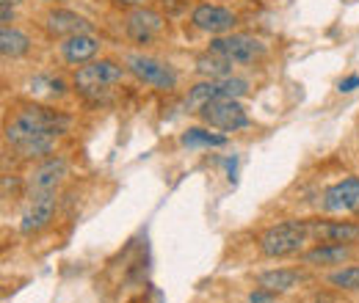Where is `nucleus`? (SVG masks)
<instances>
[{
	"label": "nucleus",
	"mask_w": 359,
	"mask_h": 303,
	"mask_svg": "<svg viewBox=\"0 0 359 303\" xmlns=\"http://www.w3.org/2000/svg\"><path fill=\"white\" fill-rule=\"evenodd\" d=\"M69 127V119L58 111H50V108H42V105H22L11 122L6 125V143H11V149L34 135H61V132Z\"/></svg>",
	"instance_id": "nucleus-1"
},
{
	"label": "nucleus",
	"mask_w": 359,
	"mask_h": 303,
	"mask_svg": "<svg viewBox=\"0 0 359 303\" xmlns=\"http://www.w3.org/2000/svg\"><path fill=\"white\" fill-rule=\"evenodd\" d=\"M310 220H282L276 226H269L257 246H260V254L269 257V260H285V257H293V254H304V246L310 240Z\"/></svg>",
	"instance_id": "nucleus-2"
},
{
	"label": "nucleus",
	"mask_w": 359,
	"mask_h": 303,
	"mask_svg": "<svg viewBox=\"0 0 359 303\" xmlns=\"http://www.w3.org/2000/svg\"><path fill=\"white\" fill-rule=\"evenodd\" d=\"M128 75V66H122L119 61L114 58H94L89 64H83L75 78H72V86L78 88L81 94L86 97H97L100 91H108L111 86H119Z\"/></svg>",
	"instance_id": "nucleus-3"
},
{
	"label": "nucleus",
	"mask_w": 359,
	"mask_h": 303,
	"mask_svg": "<svg viewBox=\"0 0 359 303\" xmlns=\"http://www.w3.org/2000/svg\"><path fill=\"white\" fill-rule=\"evenodd\" d=\"M210 52L226 58L232 66H252L266 58L269 47L252 34H224L210 42Z\"/></svg>",
	"instance_id": "nucleus-4"
},
{
	"label": "nucleus",
	"mask_w": 359,
	"mask_h": 303,
	"mask_svg": "<svg viewBox=\"0 0 359 303\" xmlns=\"http://www.w3.org/2000/svg\"><path fill=\"white\" fill-rule=\"evenodd\" d=\"M125 66L128 72L133 75L138 83L155 88V91H175L177 88V69L161 58H152V55H141V52H133L125 58Z\"/></svg>",
	"instance_id": "nucleus-5"
},
{
	"label": "nucleus",
	"mask_w": 359,
	"mask_h": 303,
	"mask_svg": "<svg viewBox=\"0 0 359 303\" xmlns=\"http://www.w3.org/2000/svg\"><path fill=\"white\" fill-rule=\"evenodd\" d=\"M199 119L213 127V130H222V132H238L243 127H249V113L246 108L232 99V97H219V99H210L208 105H202L199 111Z\"/></svg>",
	"instance_id": "nucleus-6"
},
{
	"label": "nucleus",
	"mask_w": 359,
	"mask_h": 303,
	"mask_svg": "<svg viewBox=\"0 0 359 303\" xmlns=\"http://www.w3.org/2000/svg\"><path fill=\"white\" fill-rule=\"evenodd\" d=\"M69 171L67 160L64 157H45L39 160L28 176L22 179V188H25V196H36V193H53L58 190V185L64 182V176Z\"/></svg>",
	"instance_id": "nucleus-7"
},
{
	"label": "nucleus",
	"mask_w": 359,
	"mask_h": 303,
	"mask_svg": "<svg viewBox=\"0 0 359 303\" xmlns=\"http://www.w3.org/2000/svg\"><path fill=\"white\" fill-rule=\"evenodd\" d=\"M125 31H128V36L135 44H152L163 36L166 20L158 11H152V8L135 6L133 11L128 14V20H125Z\"/></svg>",
	"instance_id": "nucleus-8"
},
{
	"label": "nucleus",
	"mask_w": 359,
	"mask_h": 303,
	"mask_svg": "<svg viewBox=\"0 0 359 303\" xmlns=\"http://www.w3.org/2000/svg\"><path fill=\"white\" fill-rule=\"evenodd\" d=\"M55 204H58V193H36V196H28V207L20 218V232L25 237L31 234H39L45 226H50V220L55 216Z\"/></svg>",
	"instance_id": "nucleus-9"
},
{
	"label": "nucleus",
	"mask_w": 359,
	"mask_h": 303,
	"mask_svg": "<svg viewBox=\"0 0 359 303\" xmlns=\"http://www.w3.org/2000/svg\"><path fill=\"white\" fill-rule=\"evenodd\" d=\"M191 22L210 34V36H224V34H232V28L238 25V17L235 11H229L224 6H216V3H199L194 11H191Z\"/></svg>",
	"instance_id": "nucleus-10"
},
{
	"label": "nucleus",
	"mask_w": 359,
	"mask_h": 303,
	"mask_svg": "<svg viewBox=\"0 0 359 303\" xmlns=\"http://www.w3.org/2000/svg\"><path fill=\"white\" fill-rule=\"evenodd\" d=\"M323 213H359V176H346L329 185L320 196Z\"/></svg>",
	"instance_id": "nucleus-11"
},
{
	"label": "nucleus",
	"mask_w": 359,
	"mask_h": 303,
	"mask_svg": "<svg viewBox=\"0 0 359 303\" xmlns=\"http://www.w3.org/2000/svg\"><path fill=\"white\" fill-rule=\"evenodd\" d=\"M45 28L47 34L55 36V39H69V36L91 34L89 20L81 17L78 11H69V8H50L45 14Z\"/></svg>",
	"instance_id": "nucleus-12"
},
{
	"label": "nucleus",
	"mask_w": 359,
	"mask_h": 303,
	"mask_svg": "<svg viewBox=\"0 0 359 303\" xmlns=\"http://www.w3.org/2000/svg\"><path fill=\"white\" fill-rule=\"evenodd\" d=\"M310 234H313L318 243L357 246L359 223H351V220H310Z\"/></svg>",
	"instance_id": "nucleus-13"
},
{
	"label": "nucleus",
	"mask_w": 359,
	"mask_h": 303,
	"mask_svg": "<svg viewBox=\"0 0 359 303\" xmlns=\"http://www.w3.org/2000/svg\"><path fill=\"white\" fill-rule=\"evenodd\" d=\"M100 47H102V42H100L94 34L69 36V39L61 42V58H64L67 64H72V66H83V64H89V61L97 58Z\"/></svg>",
	"instance_id": "nucleus-14"
},
{
	"label": "nucleus",
	"mask_w": 359,
	"mask_h": 303,
	"mask_svg": "<svg viewBox=\"0 0 359 303\" xmlns=\"http://www.w3.org/2000/svg\"><path fill=\"white\" fill-rule=\"evenodd\" d=\"M351 260H354V246H340V243H318L315 248L302 254V262L310 267H332Z\"/></svg>",
	"instance_id": "nucleus-15"
},
{
	"label": "nucleus",
	"mask_w": 359,
	"mask_h": 303,
	"mask_svg": "<svg viewBox=\"0 0 359 303\" xmlns=\"http://www.w3.org/2000/svg\"><path fill=\"white\" fill-rule=\"evenodd\" d=\"M307 281V273L304 270H293V267H273V270H263L257 276V287H266L271 293H287V290H296L299 284Z\"/></svg>",
	"instance_id": "nucleus-16"
},
{
	"label": "nucleus",
	"mask_w": 359,
	"mask_h": 303,
	"mask_svg": "<svg viewBox=\"0 0 359 303\" xmlns=\"http://www.w3.org/2000/svg\"><path fill=\"white\" fill-rule=\"evenodd\" d=\"M219 97H224V88H222V80H199V83H194V86L188 88V94H185V111L188 113H199L202 111V105H208L210 99H219Z\"/></svg>",
	"instance_id": "nucleus-17"
},
{
	"label": "nucleus",
	"mask_w": 359,
	"mask_h": 303,
	"mask_svg": "<svg viewBox=\"0 0 359 303\" xmlns=\"http://www.w3.org/2000/svg\"><path fill=\"white\" fill-rule=\"evenodd\" d=\"M196 72L202 75V78H208V80H219V78H229L232 75V64L222 58V55H216V52H202L199 58H196Z\"/></svg>",
	"instance_id": "nucleus-18"
},
{
	"label": "nucleus",
	"mask_w": 359,
	"mask_h": 303,
	"mask_svg": "<svg viewBox=\"0 0 359 303\" xmlns=\"http://www.w3.org/2000/svg\"><path fill=\"white\" fill-rule=\"evenodd\" d=\"M31 50V39L22 34V31H17V28H11V25H3L0 28V52L6 55V58H20V55H25Z\"/></svg>",
	"instance_id": "nucleus-19"
},
{
	"label": "nucleus",
	"mask_w": 359,
	"mask_h": 303,
	"mask_svg": "<svg viewBox=\"0 0 359 303\" xmlns=\"http://www.w3.org/2000/svg\"><path fill=\"white\" fill-rule=\"evenodd\" d=\"M180 143L188 146V149H196V146H208V149H210V146H224L226 135L202 130V127H188V130L180 135Z\"/></svg>",
	"instance_id": "nucleus-20"
},
{
	"label": "nucleus",
	"mask_w": 359,
	"mask_h": 303,
	"mask_svg": "<svg viewBox=\"0 0 359 303\" xmlns=\"http://www.w3.org/2000/svg\"><path fill=\"white\" fill-rule=\"evenodd\" d=\"M334 290H343V293H359V265H348V267H343L340 265V270H334V273H329V279H326Z\"/></svg>",
	"instance_id": "nucleus-21"
},
{
	"label": "nucleus",
	"mask_w": 359,
	"mask_h": 303,
	"mask_svg": "<svg viewBox=\"0 0 359 303\" xmlns=\"http://www.w3.org/2000/svg\"><path fill=\"white\" fill-rule=\"evenodd\" d=\"M279 293H271L266 287H257L255 293H249V303H276Z\"/></svg>",
	"instance_id": "nucleus-22"
},
{
	"label": "nucleus",
	"mask_w": 359,
	"mask_h": 303,
	"mask_svg": "<svg viewBox=\"0 0 359 303\" xmlns=\"http://www.w3.org/2000/svg\"><path fill=\"white\" fill-rule=\"evenodd\" d=\"M359 86V75H351L346 80H340V91H354Z\"/></svg>",
	"instance_id": "nucleus-23"
},
{
	"label": "nucleus",
	"mask_w": 359,
	"mask_h": 303,
	"mask_svg": "<svg viewBox=\"0 0 359 303\" xmlns=\"http://www.w3.org/2000/svg\"><path fill=\"white\" fill-rule=\"evenodd\" d=\"M0 17H3V25L14 22V8H11V6H3V3H0Z\"/></svg>",
	"instance_id": "nucleus-24"
},
{
	"label": "nucleus",
	"mask_w": 359,
	"mask_h": 303,
	"mask_svg": "<svg viewBox=\"0 0 359 303\" xmlns=\"http://www.w3.org/2000/svg\"><path fill=\"white\" fill-rule=\"evenodd\" d=\"M119 3H125V6H144V3H147V0H119Z\"/></svg>",
	"instance_id": "nucleus-25"
},
{
	"label": "nucleus",
	"mask_w": 359,
	"mask_h": 303,
	"mask_svg": "<svg viewBox=\"0 0 359 303\" xmlns=\"http://www.w3.org/2000/svg\"><path fill=\"white\" fill-rule=\"evenodd\" d=\"M0 3H3V6H17L20 0H0Z\"/></svg>",
	"instance_id": "nucleus-26"
},
{
	"label": "nucleus",
	"mask_w": 359,
	"mask_h": 303,
	"mask_svg": "<svg viewBox=\"0 0 359 303\" xmlns=\"http://www.w3.org/2000/svg\"><path fill=\"white\" fill-rule=\"evenodd\" d=\"M47 3H61V0H47Z\"/></svg>",
	"instance_id": "nucleus-27"
},
{
	"label": "nucleus",
	"mask_w": 359,
	"mask_h": 303,
	"mask_svg": "<svg viewBox=\"0 0 359 303\" xmlns=\"http://www.w3.org/2000/svg\"><path fill=\"white\" fill-rule=\"evenodd\" d=\"M357 216H359V213H357Z\"/></svg>",
	"instance_id": "nucleus-28"
}]
</instances>
